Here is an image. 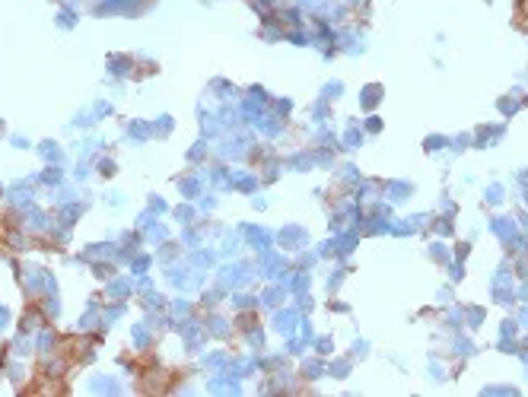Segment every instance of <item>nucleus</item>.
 Returning a JSON list of instances; mask_svg holds the SVG:
<instances>
[]
</instances>
